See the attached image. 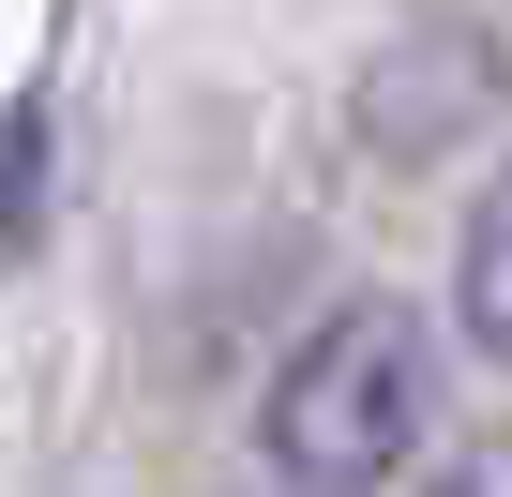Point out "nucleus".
<instances>
[{
	"label": "nucleus",
	"mask_w": 512,
	"mask_h": 497,
	"mask_svg": "<svg viewBox=\"0 0 512 497\" xmlns=\"http://www.w3.org/2000/svg\"><path fill=\"white\" fill-rule=\"evenodd\" d=\"M422 317L407 302H347V317H317L302 347H287V377H272V467L302 482V497H377L407 452H422Z\"/></svg>",
	"instance_id": "1"
},
{
	"label": "nucleus",
	"mask_w": 512,
	"mask_h": 497,
	"mask_svg": "<svg viewBox=\"0 0 512 497\" xmlns=\"http://www.w3.org/2000/svg\"><path fill=\"white\" fill-rule=\"evenodd\" d=\"M452 302H467V332H482V362H512V181L467 211V272H452Z\"/></svg>",
	"instance_id": "2"
},
{
	"label": "nucleus",
	"mask_w": 512,
	"mask_h": 497,
	"mask_svg": "<svg viewBox=\"0 0 512 497\" xmlns=\"http://www.w3.org/2000/svg\"><path fill=\"white\" fill-rule=\"evenodd\" d=\"M437 497H512V452H452V467H437Z\"/></svg>",
	"instance_id": "3"
}]
</instances>
